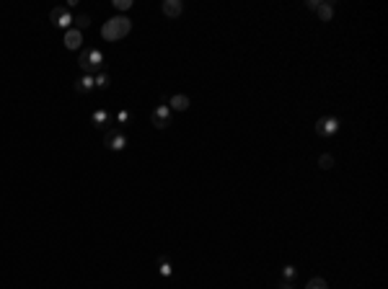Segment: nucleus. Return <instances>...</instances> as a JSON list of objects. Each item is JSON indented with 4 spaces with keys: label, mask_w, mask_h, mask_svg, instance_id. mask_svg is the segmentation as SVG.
<instances>
[{
    "label": "nucleus",
    "mask_w": 388,
    "mask_h": 289,
    "mask_svg": "<svg viewBox=\"0 0 388 289\" xmlns=\"http://www.w3.org/2000/svg\"><path fill=\"white\" fill-rule=\"evenodd\" d=\"M132 31V21L127 16H111L104 26H101V39L104 41H119Z\"/></svg>",
    "instance_id": "1"
},
{
    "label": "nucleus",
    "mask_w": 388,
    "mask_h": 289,
    "mask_svg": "<svg viewBox=\"0 0 388 289\" xmlns=\"http://www.w3.org/2000/svg\"><path fill=\"white\" fill-rule=\"evenodd\" d=\"M104 145H106L111 152H119V150L127 147V137H125V132H122L119 127H111V129H106V135H104Z\"/></svg>",
    "instance_id": "2"
},
{
    "label": "nucleus",
    "mask_w": 388,
    "mask_h": 289,
    "mask_svg": "<svg viewBox=\"0 0 388 289\" xmlns=\"http://www.w3.org/2000/svg\"><path fill=\"white\" fill-rule=\"evenodd\" d=\"M50 21L57 26V29H70V23H72V13H70V8L67 6H57V8H52V13H50Z\"/></svg>",
    "instance_id": "3"
},
{
    "label": "nucleus",
    "mask_w": 388,
    "mask_h": 289,
    "mask_svg": "<svg viewBox=\"0 0 388 289\" xmlns=\"http://www.w3.org/2000/svg\"><path fill=\"white\" fill-rule=\"evenodd\" d=\"M336 129H339V119L336 116H321L316 121V135L319 137H331V135H336Z\"/></svg>",
    "instance_id": "4"
},
{
    "label": "nucleus",
    "mask_w": 388,
    "mask_h": 289,
    "mask_svg": "<svg viewBox=\"0 0 388 289\" xmlns=\"http://www.w3.org/2000/svg\"><path fill=\"white\" fill-rule=\"evenodd\" d=\"M150 124H153L155 129H166L168 124H171V109H168L166 103H163V106H158V109H155V111L150 114Z\"/></svg>",
    "instance_id": "5"
},
{
    "label": "nucleus",
    "mask_w": 388,
    "mask_h": 289,
    "mask_svg": "<svg viewBox=\"0 0 388 289\" xmlns=\"http://www.w3.org/2000/svg\"><path fill=\"white\" fill-rule=\"evenodd\" d=\"M161 11H163L168 18H179V16L184 13V3H181V0H163Z\"/></svg>",
    "instance_id": "6"
},
{
    "label": "nucleus",
    "mask_w": 388,
    "mask_h": 289,
    "mask_svg": "<svg viewBox=\"0 0 388 289\" xmlns=\"http://www.w3.org/2000/svg\"><path fill=\"white\" fill-rule=\"evenodd\" d=\"M81 44H83V31L67 29V31H65V47H67V49H81Z\"/></svg>",
    "instance_id": "7"
},
{
    "label": "nucleus",
    "mask_w": 388,
    "mask_h": 289,
    "mask_svg": "<svg viewBox=\"0 0 388 289\" xmlns=\"http://www.w3.org/2000/svg\"><path fill=\"white\" fill-rule=\"evenodd\" d=\"M189 103H191V101H189V96H184V93H176V96L168 98V109H171V111H186Z\"/></svg>",
    "instance_id": "8"
},
{
    "label": "nucleus",
    "mask_w": 388,
    "mask_h": 289,
    "mask_svg": "<svg viewBox=\"0 0 388 289\" xmlns=\"http://www.w3.org/2000/svg\"><path fill=\"white\" fill-rule=\"evenodd\" d=\"M93 88H96V83H93L91 75H83V77L75 80V91H78V93H91Z\"/></svg>",
    "instance_id": "9"
},
{
    "label": "nucleus",
    "mask_w": 388,
    "mask_h": 289,
    "mask_svg": "<svg viewBox=\"0 0 388 289\" xmlns=\"http://www.w3.org/2000/svg\"><path fill=\"white\" fill-rule=\"evenodd\" d=\"M316 13H319L321 21H331V18H334V3H319Z\"/></svg>",
    "instance_id": "10"
},
{
    "label": "nucleus",
    "mask_w": 388,
    "mask_h": 289,
    "mask_svg": "<svg viewBox=\"0 0 388 289\" xmlns=\"http://www.w3.org/2000/svg\"><path fill=\"white\" fill-rule=\"evenodd\" d=\"M72 23H75L78 31H83V29L91 26V16H88V13H78V16H72Z\"/></svg>",
    "instance_id": "11"
},
{
    "label": "nucleus",
    "mask_w": 388,
    "mask_h": 289,
    "mask_svg": "<svg viewBox=\"0 0 388 289\" xmlns=\"http://www.w3.org/2000/svg\"><path fill=\"white\" fill-rule=\"evenodd\" d=\"M101 62H104V55H101L99 49H93V47H91V57H88L91 70H101Z\"/></svg>",
    "instance_id": "12"
},
{
    "label": "nucleus",
    "mask_w": 388,
    "mask_h": 289,
    "mask_svg": "<svg viewBox=\"0 0 388 289\" xmlns=\"http://www.w3.org/2000/svg\"><path fill=\"white\" fill-rule=\"evenodd\" d=\"M319 168H324V171H329V168H334V155H329V152H324V155L319 157Z\"/></svg>",
    "instance_id": "13"
},
{
    "label": "nucleus",
    "mask_w": 388,
    "mask_h": 289,
    "mask_svg": "<svg viewBox=\"0 0 388 289\" xmlns=\"http://www.w3.org/2000/svg\"><path fill=\"white\" fill-rule=\"evenodd\" d=\"M305 289H329V284H326V279L316 276V279H310V281L305 284Z\"/></svg>",
    "instance_id": "14"
},
{
    "label": "nucleus",
    "mask_w": 388,
    "mask_h": 289,
    "mask_svg": "<svg viewBox=\"0 0 388 289\" xmlns=\"http://www.w3.org/2000/svg\"><path fill=\"white\" fill-rule=\"evenodd\" d=\"M93 83H96V88H109V83H111V77H109L106 72H99V75L93 77Z\"/></svg>",
    "instance_id": "15"
},
{
    "label": "nucleus",
    "mask_w": 388,
    "mask_h": 289,
    "mask_svg": "<svg viewBox=\"0 0 388 289\" xmlns=\"http://www.w3.org/2000/svg\"><path fill=\"white\" fill-rule=\"evenodd\" d=\"M114 8H116V11H130V8H132V0H114Z\"/></svg>",
    "instance_id": "16"
},
{
    "label": "nucleus",
    "mask_w": 388,
    "mask_h": 289,
    "mask_svg": "<svg viewBox=\"0 0 388 289\" xmlns=\"http://www.w3.org/2000/svg\"><path fill=\"white\" fill-rule=\"evenodd\" d=\"M93 121H96V127L101 129L104 121H106V111H96V114H93Z\"/></svg>",
    "instance_id": "17"
},
{
    "label": "nucleus",
    "mask_w": 388,
    "mask_h": 289,
    "mask_svg": "<svg viewBox=\"0 0 388 289\" xmlns=\"http://www.w3.org/2000/svg\"><path fill=\"white\" fill-rule=\"evenodd\" d=\"M158 264H161V274H163V276H168V274H171V266H168V261L161 256V258H158Z\"/></svg>",
    "instance_id": "18"
},
{
    "label": "nucleus",
    "mask_w": 388,
    "mask_h": 289,
    "mask_svg": "<svg viewBox=\"0 0 388 289\" xmlns=\"http://www.w3.org/2000/svg\"><path fill=\"white\" fill-rule=\"evenodd\" d=\"M282 274H285V279H287V281H293V279H295V266H285V271H282Z\"/></svg>",
    "instance_id": "19"
},
{
    "label": "nucleus",
    "mask_w": 388,
    "mask_h": 289,
    "mask_svg": "<svg viewBox=\"0 0 388 289\" xmlns=\"http://www.w3.org/2000/svg\"><path fill=\"white\" fill-rule=\"evenodd\" d=\"M305 8H308V11H316V8H319V0H305Z\"/></svg>",
    "instance_id": "20"
},
{
    "label": "nucleus",
    "mask_w": 388,
    "mask_h": 289,
    "mask_svg": "<svg viewBox=\"0 0 388 289\" xmlns=\"http://www.w3.org/2000/svg\"><path fill=\"white\" fill-rule=\"evenodd\" d=\"M116 119H119V121H122V124H125V121H127V119H130V111H119V114H116Z\"/></svg>",
    "instance_id": "21"
},
{
    "label": "nucleus",
    "mask_w": 388,
    "mask_h": 289,
    "mask_svg": "<svg viewBox=\"0 0 388 289\" xmlns=\"http://www.w3.org/2000/svg\"><path fill=\"white\" fill-rule=\"evenodd\" d=\"M280 289H295V286H293V281H287V279H282V281H280Z\"/></svg>",
    "instance_id": "22"
}]
</instances>
